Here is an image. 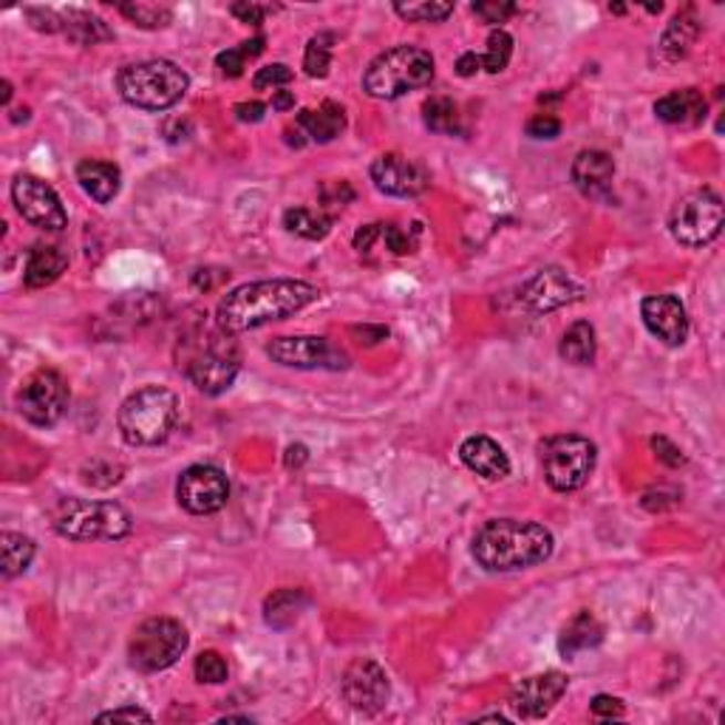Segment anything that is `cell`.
<instances>
[{
    "label": "cell",
    "mask_w": 725,
    "mask_h": 725,
    "mask_svg": "<svg viewBox=\"0 0 725 725\" xmlns=\"http://www.w3.org/2000/svg\"><path fill=\"white\" fill-rule=\"evenodd\" d=\"M723 219V199H719L714 190L703 187V190H694L688 193V196H683V199L672 207L669 230H672V238L677 245L700 250V247L712 245L714 238L719 236Z\"/></svg>",
    "instance_id": "30bf717a"
},
{
    "label": "cell",
    "mask_w": 725,
    "mask_h": 725,
    "mask_svg": "<svg viewBox=\"0 0 725 725\" xmlns=\"http://www.w3.org/2000/svg\"><path fill=\"white\" fill-rule=\"evenodd\" d=\"M296 80V74H292V69L283 63H272V65H263V69L256 71V77H252V89L256 91H276V89H283V85H289Z\"/></svg>",
    "instance_id": "60d3db41"
},
{
    "label": "cell",
    "mask_w": 725,
    "mask_h": 725,
    "mask_svg": "<svg viewBox=\"0 0 725 725\" xmlns=\"http://www.w3.org/2000/svg\"><path fill=\"white\" fill-rule=\"evenodd\" d=\"M643 327L655 334L663 346H683L688 341V312L677 296H649L641 301Z\"/></svg>",
    "instance_id": "d6986e66"
},
{
    "label": "cell",
    "mask_w": 725,
    "mask_h": 725,
    "mask_svg": "<svg viewBox=\"0 0 725 725\" xmlns=\"http://www.w3.org/2000/svg\"><path fill=\"white\" fill-rule=\"evenodd\" d=\"M34 550H38V547H34V541L29 539V536L3 530V534H0V559H3V570L0 572H3V578L12 581L14 576L27 572L34 559Z\"/></svg>",
    "instance_id": "d6a6232c"
},
{
    "label": "cell",
    "mask_w": 725,
    "mask_h": 725,
    "mask_svg": "<svg viewBox=\"0 0 725 725\" xmlns=\"http://www.w3.org/2000/svg\"><path fill=\"white\" fill-rule=\"evenodd\" d=\"M0 103L3 105L12 103V83H9V80H3V96H0Z\"/></svg>",
    "instance_id": "9f6ffc18"
},
{
    "label": "cell",
    "mask_w": 725,
    "mask_h": 725,
    "mask_svg": "<svg viewBox=\"0 0 725 725\" xmlns=\"http://www.w3.org/2000/svg\"><path fill=\"white\" fill-rule=\"evenodd\" d=\"M394 12L408 23H443L454 14V3H394Z\"/></svg>",
    "instance_id": "f35d334b"
},
{
    "label": "cell",
    "mask_w": 725,
    "mask_h": 725,
    "mask_svg": "<svg viewBox=\"0 0 725 725\" xmlns=\"http://www.w3.org/2000/svg\"><path fill=\"white\" fill-rule=\"evenodd\" d=\"M592 717L598 719H621L623 714H626V708H623V700L612 697V694H598L595 700H592Z\"/></svg>",
    "instance_id": "bcb514c9"
},
{
    "label": "cell",
    "mask_w": 725,
    "mask_h": 725,
    "mask_svg": "<svg viewBox=\"0 0 725 725\" xmlns=\"http://www.w3.org/2000/svg\"><path fill=\"white\" fill-rule=\"evenodd\" d=\"M423 120L434 134L454 136L463 131V114H459V105L450 96H431V100H425Z\"/></svg>",
    "instance_id": "836d02e7"
},
{
    "label": "cell",
    "mask_w": 725,
    "mask_h": 725,
    "mask_svg": "<svg viewBox=\"0 0 725 725\" xmlns=\"http://www.w3.org/2000/svg\"><path fill=\"white\" fill-rule=\"evenodd\" d=\"M120 14H125V18L134 23V27L139 29H165L170 27V20H174V12L167 7H156V3H120Z\"/></svg>",
    "instance_id": "8d00e7d4"
},
{
    "label": "cell",
    "mask_w": 725,
    "mask_h": 725,
    "mask_svg": "<svg viewBox=\"0 0 725 725\" xmlns=\"http://www.w3.org/2000/svg\"><path fill=\"white\" fill-rule=\"evenodd\" d=\"M556 550V539L539 521L525 519H490L476 530L474 552L476 565L488 572H519L545 565Z\"/></svg>",
    "instance_id": "7a4b0ae2"
},
{
    "label": "cell",
    "mask_w": 725,
    "mask_h": 725,
    "mask_svg": "<svg viewBox=\"0 0 725 725\" xmlns=\"http://www.w3.org/2000/svg\"><path fill=\"white\" fill-rule=\"evenodd\" d=\"M309 601H312L309 592L296 590V587H283V590L272 592V595L263 601V621H267V626H272V630L278 632L289 630V626L303 615Z\"/></svg>",
    "instance_id": "f1b7e54d"
},
{
    "label": "cell",
    "mask_w": 725,
    "mask_h": 725,
    "mask_svg": "<svg viewBox=\"0 0 725 725\" xmlns=\"http://www.w3.org/2000/svg\"><path fill=\"white\" fill-rule=\"evenodd\" d=\"M510 58H514V38L505 29H494L488 38V49L481 54V69L499 74V71L507 69Z\"/></svg>",
    "instance_id": "74e56055"
},
{
    "label": "cell",
    "mask_w": 725,
    "mask_h": 725,
    "mask_svg": "<svg viewBox=\"0 0 725 725\" xmlns=\"http://www.w3.org/2000/svg\"><path fill=\"white\" fill-rule=\"evenodd\" d=\"M539 463L552 490L572 494L590 481L598 463V448L581 434H552L539 445Z\"/></svg>",
    "instance_id": "ba28073f"
},
{
    "label": "cell",
    "mask_w": 725,
    "mask_h": 725,
    "mask_svg": "<svg viewBox=\"0 0 725 725\" xmlns=\"http://www.w3.org/2000/svg\"><path fill=\"white\" fill-rule=\"evenodd\" d=\"M708 103L703 91L697 89H681L669 91L655 103V116L666 125H677V128H697L706 123Z\"/></svg>",
    "instance_id": "cb8c5ba5"
},
{
    "label": "cell",
    "mask_w": 725,
    "mask_h": 725,
    "mask_svg": "<svg viewBox=\"0 0 725 725\" xmlns=\"http://www.w3.org/2000/svg\"><path fill=\"white\" fill-rule=\"evenodd\" d=\"M190 646V635L179 621L165 615L148 618L134 630L128 641L131 669L142 674H156L174 666Z\"/></svg>",
    "instance_id": "9c48e42d"
},
{
    "label": "cell",
    "mask_w": 725,
    "mask_h": 725,
    "mask_svg": "<svg viewBox=\"0 0 725 725\" xmlns=\"http://www.w3.org/2000/svg\"><path fill=\"white\" fill-rule=\"evenodd\" d=\"M434 80V58L417 45H394L363 71V91L374 100H400Z\"/></svg>",
    "instance_id": "8992f818"
},
{
    "label": "cell",
    "mask_w": 725,
    "mask_h": 725,
    "mask_svg": "<svg viewBox=\"0 0 725 725\" xmlns=\"http://www.w3.org/2000/svg\"><path fill=\"white\" fill-rule=\"evenodd\" d=\"M151 714L145 712V708H136V706H123V708H114V712H103L96 714V723H151Z\"/></svg>",
    "instance_id": "7dc6e473"
},
{
    "label": "cell",
    "mask_w": 725,
    "mask_h": 725,
    "mask_svg": "<svg viewBox=\"0 0 725 725\" xmlns=\"http://www.w3.org/2000/svg\"><path fill=\"white\" fill-rule=\"evenodd\" d=\"M52 527L69 541H120L131 534L134 519L120 501L63 499L52 510Z\"/></svg>",
    "instance_id": "52a82bcc"
},
{
    "label": "cell",
    "mask_w": 725,
    "mask_h": 725,
    "mask_svg": "<svg viewBox=\"0 0 725 725\" xmlns=\"http://www.w3.org/2000/svg\"><path fill=\"white\" fill-rule=\"evenodd\" d=\"M474 14L481 20V23H488V27H499L505 23L507 18H514L519 12L516 3H505V0H490V3H474Z\"/></svg>",
    "instance_id": "b9f144b4"
},
{
    "label": "cell",
    "mask_w": 725,
    "mask_h": 725,
    "mask_svg": "<svg viewBox=\"0 0 725 725\" xmlns=\"http://www.w3.org/2000/svg\"><path fill=\"white\" fill-rule=\"evenodd\" d=\"M321 199H323L321 210L323 213L329 210V216H332V219H334V213L343 210V207H346V201L354 199V190L346 185V182H341V185L334 182V185H323Z\"/></svg>",
    "instance_id": "7bdbcfd3"
},
{
    "label": "cell",
    "mask_w": 725,
    "mask_h": 725,
    "mask_svg": "<svg viewBox=\"0 0 725 725\" xmlns=\"http://www.w3.org/2000/svg\"><path fill=\"white\" fill-rule=\"evenodd\" d=\"M341 694L349 706L358 714H380L392 697V686H389V674L372 657H358L346 666L341 677Z\"/></svg>",
    "instance_id": "9a60e30c"
},
{
    "label": "cell",
    "mask_w": 725,
    "mask_h": 725,
    "mask_svg": "<svg viewBox=\"0 0 725 725\" xmlns=\"http://www.w3.org/2000/svg\"><path fill=\"white\" fill-rule=\"evenodd\" d=\"M332 216L323 210H312V207H289L283 210V227L292 236L307 238V241H323L332 230Z\"/></svg>",
    "instance_id": "1f68e13d"
},
{
    "label": "cell",
    "mask_w": 725,
    "mask_h": 725,
    "mask_svg": "<svg viewBox=\"0 0 725 725\" xmlns=\"http://www.w3.org/2000/svg\"><path fill=\"white\" fill-rule=\"evenodd\" d=\"M681 490L674 488H657V490H646L643 494V507L646 510H652V514H657V510H666V507H674L677 501H681Z\"/></svg>",
    "instance_id": "c3c4849f"
},
{
    "label": "cell",
    "mask_w": 725,
    "mask_h": 725,
    "mask_svg": "<svg viewBox=\"0 0 725 725\" xmlns=\"http://www.w3.org/2000/svg\"><path fill=\"white\" fill-rule=\"evenodd\" d=\"M561 360L572 363V366H590L598 354V338L595 327L590 321H576L565 334H561L559 343Z\"/></svg>",
    "instance_id": "4dcf8cb0"
},
{
    "label": "cell",
    "mask_w": 725,
    "mask_h": 725,
    "mask_svg": "<svg viewBox=\"0 0 725 725\" xmlns=\"http://www.w3.org/2000/svg\"><path fill=\"white\" fill-rule=\"evenodd\" d=\"M332 32H321L307 43V52H303V71H307L312 80H323L329 74V65H332V45H334Z\"/></svg>",
    "instance_id": "d590c367"
},
{
    "label": "cell",
    "mask_w": 725,
    "mask_h": 725,
    "mask_svg": "<svg viewBox=\"0 0 725 725\" xmlns=\"http://www.w3.org/2000/svg\"><path fill=\"white\" fill-rule=\"evenodd\" d=\"M459 459H463L465 468L488 481H499L510 476V459H507L505 448L496 439L485 437V434L465 439L459 445Z\"/></svg>",
    "instance_id": "603a6c76"
},
{
    "label": "cell",
    "mask_w": 725,
    "mask_h": 725,
    "mask_svg": "<svg viewBox=\"0 0 725 725\" xmlns=\"http://www.w3.org/2000/svg\"><path fill=\"white\" fill-rule=\"evenodd\" d=\"M296 108V94L292 91H272V111Z\"/></svg>",
    "instance_id": "11a10c76"
},
{
    "label": "cell",
    "mask_w": 725,
    "mask_h": 725,
    "mask_svg": "<svg viewBox=\"0 0 725 725\" xmlns=\"http://www.w3.org/2000/svg\"><path fill=\"white\" fill-rule=\"evenodd\" d=\"M179 414V394L165 385H142L120 405L116 425L131 448H154L174 434Z\"/></svg>",
    "instance_id": "277c9868"
},
{
    "label": "cell",
    "mask_w": 725,
    "mask_h": 725,
    "mask_svg": "<svg viewBox=\"0 0 725 725\" xmlns=\"http://www.w3.org/2000/svg\"><path fill=\"white\" fill-rule=\"evenodd\" d=\"M267 354L276 360L278 366L301 369V372H318V369L341 372V369H349L346 352L334 349L327 338H318V334L276 338V341L267 346Z\"/></svg>",
    "instance_id": "4fadbf2b"
},
{
    "label": "cell",
    "mask_w": 725,
    "mask_h": 725,
    "mask_svg": "<svg viewBox=\"0 0 725 725\" xmlns=\"http://www.w3.org/2000/svg\"><path fill=\"white\" fill-rule=\"evenodd\" d=\"M263 43H267V40L258 34V38L247 40V43L232 45V49H227V52H221L219 58H216V65H219L225 77H230V80L241 77V74H245V69H247V63H250V60H256L258 54L263 52Z\"/></svg>",
    "instance_id": "e575fe53"
},
{
    "label": "cell",
    "mask_w": 725,
    "mask_h": 725,
    "mask_svg": "<svg viewBox=\"0 0 725 725\" xmlns=\"http://www.w3.org/2000/svg\"><path fill=\"white\" fill-rule=\"evenodd\" d=\"M454 69H456V74H459V77H465V80L476 77V74L481 71V58L476 52H465L463 58L456 60Z\"/></svg>",
    "instance_id": "f5cc1de1"
},
{
    "label": "cell",
    "mask_w": 725,
    "mask_h": 725,
    "mask_svg": "<svg viewBox=\"0 0 725 725\" xmlns=\"http://www.w3.org/2000/svg\"><path fill=\"white\" fill-rule=\"evenodd\" d=\"M603 641V626L590 610H581L576 618L565 623V630L559 635V652L561 657L572 661L576 655L587 652V649L601 646Z\"/></svg>",
    "instance_id": "4316f807"
},
{
    "label": "cell",
    "mask_w": 725,
    "mask_h": 725,
    "mask_svg": "<svg viewBox=\"0 0 725 725\" xmlns=\"http://www.w3.org/2000/svg\"><path fill=\"white\" fill-rule=\"evenodd\" d=\"M69 397V383L63 380V374L54 369H38L20 385L18 411L27 423L38 425V428H52L65 417Z\"/></svg>",
    "instance_id": "8fae6325"
},
{
    "label": "cell",
    "mask_w": 725,
    "mask_h": 725,
    "mask_svg": "<svg viewBox=\"0 0 725 725\" xmlns=\"http://www.w3.org/2000/svg\"><path fill=\"white\" fill-rule=\"evenodd\" d=\"M69 270V256L60 247L38 245L29 250L27 270H23V283L29 289H45L52 287L63 272Z\"/></svg>",
    "instance_id": "83f0119b"
},
{
    "label": "cell",
    "mask_w": 725,
    "mask_h": 725,
    "mask_svg": "<svg viewBox=\"0 0 725 725\" xmlns=\"http://www.w3.org/2000/svg\"><path fill=\"white\" fill-rule=\"evenodd\" d=\"M570 677L565 672H545L525 677L510 692V706L521 719H545L567 694Z\"/></svg>",
    "instance_id": "ac0fdd59"
},
{
    "label": "cell",
    "mask_w": 725,
    "mask_h": 725,
    "mask_svg": "<svg viewBox=\"0 0 725 725\" xmlns=\"http://www.w3.org/2000/svg\"><path fill=\"white\" fill-rule=\"evenodd\" d=\"M652 448H655L657 459H661L663 465H669V468H681V465L686 463V456H683V450L677 448V445H674L672 439L655 437V439H652Z\"/></svg>",
    "instance_id": "681fc988"
},
{
    "label": "cell",
    "mask_w": 725,
    "mask_h": 725,
    "mask_svg": "<svg viewBox=\"0 0 725 725\" xmlns=\"http://www.w3.org/2000/svg\"><path fill=\"white\" fill-rule=\"evenodd\" d=\"M193 672H196V681L207 683V686H219V683H225L227 677H230V666H227V661L216 652V649L201 652V655L196 657Z\"/></svg>",
    "instance_id": "ab89813d"
},
{
    "label": "cell",
    "mask_w": 725,
    "mask_h": 725,
    "mask_svg": "<svg viewBox=\"0 0 725 725\" xmlns=\"http://www.w3.org/2000/svg\"><path fill=\"white\" fill-rule=\"evenodd\" d=\"M527 136H534V139H556L561 134V120L552 114H536L530 116V123H527Z\"/></svg>",
    "instance_id": "ee69618b"
},
{
    "label": "cell",
    "mask_w": 725,
    "mask_h": 725,
    "mask_svg": "<svg viewBox=\"0 0 725 725\" xmlns=\"http://www.w3.org/2000/svg\"><path fill=\"white\" fill-rule=\"evenodd\" d=\"M179 369L201 394L219 397L236 383L241 354L225 329H196L182 341Z\"/></svg>",
    "instance_id": "3957f363"
},
{
    "label": "cell",
    "mask_w": 725,
    "mask_h": 725,
    "mask_svg": "<svg viewBox=\"0 0 725 725\" xmlns=\"http://www.w3.org/2000/svg\"><path fill=\"white\" fill-rule=\"evenodd\" d=\"M230 12L236 14L241 23H247V27H261L263 14L270 12V7H261V3H232Z\"/></svg>",
    "instance_id": "f907efd6"
},
{
    "label": "cell",
    "mask_w": 725,
    "mask_h": 725,
    "mask_svg": "<svg viewBox=\"0 0 725 725\" xmlns=\"http://www.w3.org/2000/svg\"><path fill=\"white\" fill-rule=\"evenodd\" d=\"M23 14H27L29 23H32L38 32H45V34L63 32V14L60 12H52V9H27Z\"/></svg>",
    "instance_id": "f6af8a7d"
},
{
    "label": "cell",
    "mask_w": 725,
    "mask_h": 725,
    "mask_svg": "<svg viewBox=\"0 0 725 725\" xmlns=\"http://www.w3.org/2000/svg\"><path fill=\"white\" fill-rule=\"evenodd\" d=\"M63 14V34L77 45H96L105 40H114V29L105 23L100 14L85 12V9H69Z\"/></svg>",
    "instance_id": "f546056e"
},
{
    "label": "cell",
    "mask_w": 725,
    "mask_h": 725,
    "mask_svg": "<svg viewBox=\"0 0 725 725\" xmlns=\"http://www.w3.org/2000/svg\"><path fill=\"white\" fill-rule=\"evenodd\" d=\"M321 298L318 287L296 278H272L252 281L230 289L216 307V327L227 334H241L261 329L267 323L287 321Z\"/></svg>",
    "instance_id": "6da1fadb"
},
{
    "label": "cell",
    "mask_w": 725,
    "mask_h": 725,
    "mask_svg": "<svg viewBox=\"0 0 725 725\" xmlns=\"http://www.w3.org/2000/svg\"><path fill=\"white\" fill-rule=\"evenodd\" d=\"M176 499L190 516L219 514L230 499V481L216 465H190L176 481Z\"/></svg>",
    "instance_id": "5bb4252c"
},
{
    "label": "cell",
    "mask_w": 725,
    "mask_h": 725,
    "mask_svg": "<svg viewBox=\"0 0 725 725\" xmlns=\"http://www.w3.org/2000/svg\"><path fill=\"white\" fill-rule=\"evenodd\" d=\"M12 201L20 216L32 227H38V230L63 232L65 225H69V216H65V207L60 201L58 190L49 182L40 179V176H14Z\"/></svg>",
    "instance_id": "7c38bea8"
},
{
    "label": "cell",
    "mask_w": 725,
    "mask_h": 725,
    "mask_svg": "<svg viewBox=\"0 0 725 725\" xmlns=\"http://www.w3.org/2000/svg\"><path fill=\"white\" fill-rule=\"evenodd\" d=\"M581 298H584V287L572 276H567L561 267H545L519 289V301L534 315H547V312H556V309L581 301Z\"/></svg>",
    "instance_id": "e0dca14e"
},
{
    "label": "cell",
    "mask_w": 725,
    "mask_h": 725,
    "mask_svg": "<svg viewBox=\"0 0 725 725\" xmlns=\"http://www.w3.org/2000/svg\"><path fill=\"white\" fill-rule=\"evenodd\" d=\"M77 182L85 190V196H91L96 205H111L120 196L123 174H120V167L114 162L83 159L77 165Z\"/></svg>",
    "instance_id": "d4e9b609"
},
{
    "label": "cell",
    "mask_w": 725,
    "mask_h": 725,
    "mask_svg": "<svg viewBox=\"0 0 725 725\" xmlns=\"http://www.w3.org/2000/svg\"><path fill=\"white\" fill-rule=\"evenodd\" d=\"M307 459H309L307 445L296 443V445H289V448H287V459H283V463H287V468H301Z\"/></svg>",
    "instance_id": "db71d44e"
},
{
    "label": "cell",
    "mask_w": 725,
    "mask_h": 725,
    "mask_svg": "<svg viewBox=\"0 0 725 725\" xmlns=\"http://www.w3.org/2000/svg\"><path fill=\"white\" fill-rule=\"evenodd\" d=\"M263 114H267V105L252 100V103H238L236 105V120L238 123H261Z\"/></svg>",
    "instance_id": "816d5d0a"
},
{
    "label": "cell",
    "mask_w": 725,
    "mask_h": 725,
    "mask_svg": "<svg viewBox=\"0 0 725 725\" xmlns=\"http://www.w3.org/2000/svg\"><path fill=\"white\" fill-rule=\"evenodd\" d=\"M572 185L584 193L587 199H603L612 190V179H615V162L603 151H581L572 159L570 167Z\"/></svg>",
    "instance_id": "7402d4cb"
},
{
    "label": "cell",
    "mask_w": 725,
    "mask_h": 725,
    "mask_svg": "<svg viewBox=\"0 0 725 725\" xmlns=\"http://www.w3.org/2000/svg\"><path fill=\"white\" fill-rule=\"evenodd\" d=\"M417 238H420V225H414L411 230L400 225H366L354 232V250L363 258H372L374 250L392 252V256H411L417 250Z\"/></svg>",
    "instance_id": "44dd1931"
},
{
    "label": "cell",
    "mask_w": 725,
    "mask_h": 725,
    "mask_svg": "<svg viewBox=\"0 0 725 725\" xmlns=\"http://www.w3.org/2000/svg\"><path fill=\"white\" fill-rule=\"evenodd\" d=\"M700 32H703V27H700V18L694 14V9H683V12L674 14L672 23L663 32L661 43H657L663 60L666 63H677V60L686 58L692 52V45L697 43Z\"/></svg>",
    "instance_id": "484cf974"
},
{
    "label": "cell",
    "mask_w": 725,
    "mask_h": 725,
    "mask_svg": "<svg viewBox=\"0 0 725 725\" xmlns=\"http://www.w3.org/2000/svg\"><path fill=\"white\" fill-rule=\"evenodd\" d=\"M343 131H346V111H343V105L327 100L318 108H307L298 114L296 128H287V142L296 148H303L307 142L327 145V142L338 139Z\"/></svg>",
    "instance_id": "ffe728a7"
},
{
    "label": "cell",
    "mask_w": 725,
    "mask_h": 725,
    "mask_svg": "<svg viewBox=\"0 0 725 725\" xmlns=\"http://www.w3.org/2000/svg\"><path fill=\"white\" fill-rule=\"evenodd\" d=\"M374 187L394 199H417L431 187V174L423 162L411 159L405 154H383L369 167Z\"/></svg>",
    "instance_id": "2e32d148"
},
{
    "label": "cell",
    "mask_w": 725,
    "mask_h": 725,
    "mask_svg": "<svg viewBox=\"0 0 725 725\" xmlns=\"http://www.w3.org/2000/svg\"><path fill=\"white\" fill-rule=\"evenodd\" d=\"M190 77L174 60H142L116 71V91L139 111H167L182 103Z\"/></svg>",
    "instance_id": "5b68a950"
}]
</instances>
